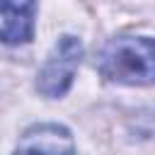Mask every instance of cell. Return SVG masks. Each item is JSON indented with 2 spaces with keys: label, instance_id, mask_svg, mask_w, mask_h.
I'll return each instance as SVG.
<instances>
[{
  "label": "cell",
  "instance_id": "cell-1",
  "mask_svg": "<svg viewBox=\"0 0 155 155\" xmlns=\"http://www.w3.org/2000/svg\"><path fill=\"white\" fill-rule=\"evenodd\" d=\"M99 73L121 85H150L155 78V46L150 36H116L97 58Z\"/></svg>",
  "mask_w": 155,
  "mask_h": 155
},
{
  "label": "cell",
  "instance_id": "cell-2",
  "mask_svg": "<svg viewBox=\"0 0 155 155\" xmlns=\"http://www.w3.org/2000/svg\"><path fill=\"white\" fill-rule=\"evenodd\" d=\"M82 53H85L82 41L73 34H63L48 51V56L36 75V90L48 99L63 97L73 85L75 70L82 61Z\"/></svg>",
  "mask_w": 155,
  "mask_h": 155
},
{
  "label": "cell",
  "instance_id": "cell-3",
  "mask_svg": "<svg viewBox=\"0 0 155 155\" xmlns=\"http://www.w3.org/2000/svg\"><path fill=\"white\" fill-rule=\"evenodd\" d=\"M12 155H75V140L61 124H36L19 136Z\"/></svg>",
  "mask_w": 155,
  "mask_h": 155
},
{
  "label": "cell",
  "instance_id": "cell-4",
  "mask_svg": "<svg viewBox=\"0 0 155 155\" xmlns=\"http://www.w3.org/2000/svg\"><path fill=\"white\" fill-rule=\"evenodd\" d=\"M36 0H0V41L27 44L34 36Z\"/></svg>",
  "mask_w": 155,
  "mask_h": 155
}]
</instances>
